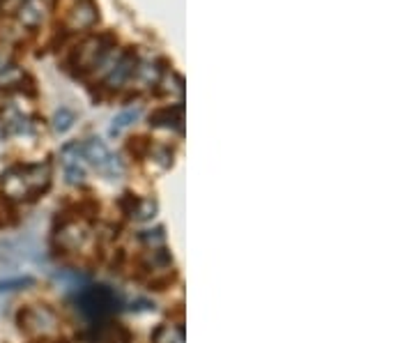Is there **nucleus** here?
Wrapping results in <instances>:
<instances>
[{
    "mask_svg": "<svg viewBox=\"0 0 414 343\" xmlns=\"http://www.w3.org/2000/svg\"><path fill=\"white\" fill-rule=\"evenodd\" d=\"M51 184V166L48 164H17L3 170L0 189L10 201H34Z\"/></svg>",
    "mask_w": 414,
    "mask_h": 343,
    "instance_id": "nucleus-1",
    "label": "nucleus"
},
{
    "mask_svg": "<svg viewBox=\"0 0 414 343\" xmlns=\"http://www.w3.org/2000/svg\"><path fill=\"white\" fill-rule=\"evenodd\" d=\"M76 304L90 320H106L117 311V295L106 286H83L76 295Z\"/></svg>",
    "mask_w": 414,
    "mask_h": 343,
    "instance_id": "nucleus-2",
    "label": "nucleus"
},
{
    "mask_svg": "<svg viewBox=\"0 0 414 343\" xmlns=\"http://www.w3.org/2000/svg\"><path fill=\"white\" fill-rule=\"evenodd\" d=\"M81 148H83V157H86V159L92 164V166L99 170L101 175H106V177H110V180H115V177H120L124 173V166H122L120 157L110 153L108 146L103 141L90 139V141L83 143Z\"/></svg>",
    "mask_w": 414,
    "mask_h": 343,
    "instance_id": "nucleus-3",
    "label": "nucleus"
},
{
    "mask_svg": "<svg viewBox=\"0 0 414 343\" xmlns=\"http://www.w3.org/2000/svg\"><path fill=\"white\" fill-rule=\"evenodd\" d=\"M62 166H65V175H67V182L72 184H79L83 182L86 177V166H83V148L79 143H69V146L62 148Z\"/></svg>",
    "mask_w": 414,
    "mask_h": 343,
    "instance_id": "nucleus-4",
    "label": "nucleus"
},
{
    "mask_svg": "<svg viewBox=\"0 0 414 343\" xmlns=\"http://www.w3.org/2000/svg\"><path fill=\"white\" fill-rule=\"evenodd\" d=\"M103 58H106V46H103V39L99 37H90L81 44V49L76 51L74 63L81 70H92V67L101 65Z\"/></svg>",
    "mask_w": 414,
    "mask_h": 343,
    "instance_id": "nucleus-5",
    "label": "nucleus"
},
{
    "mask_svg": "<svg viewBox=\"0 0 414 343\" xmlns=\"http://www.w3.org/2000/svg\"><path fill=\"white\" fill-rule=\"evenodd\" d=\"M19 325L26 332H41L55 325V315L46 306H28L19 313Z\"/></svg>",
    "mask_w": 414,
    "mask_h": 343,
    "instance_id": "nucleus-6",
    "label": "nucleus"
},
{
    "mask_svg": "<svg viewBox=\"0 0 414 343\" xmlns=\"http://www.w3.org/2000/svg\"><path fill=\"white\" fill-rule=\"evenodd\" d=\"M136 65L138 63H136L134 53H131V51L122 53V56L113 63V67H110V72H108V77H106V84L110 88H120L122 84H127V81L134 77Z\"/></svg>",
    "mask_w": 414,
    "mask_h": 343,
    "instance_id": "nucleus-7",
    "label": "nucleus"
},
{
    "mask_svg": "<svg viewBox=\"0 0 414 343\" xmlns=\"http://www.w3.org/2000/svg\"><path fill=\"white\" fill-rule=\"evenodd\" d=\"M97 19H99V14H97V5L92 0H79V3L74 5L72 14H69V26H72L74 30L90 28V26L97 23Z\"/></svg>",
    "mask_w": 414,
    "mask_h": 343,
    "instance_id": "nucleus-8",
    "label": "nucleus"
},
{
    "mask_svg": "<svg viewBox=\"0 0 414 343\" xmlns=\"http://www.w3.org/2000/svg\"><path fill=\"white\" fill-rule=\"evenodd\" d=\"M17 17H19L21 26L34 30V28H39L41 21H44V8L39 5V0H23L17 10Z\"/></svg>",
    "mask_w": 414,
    "mask_h": 343,
    "instance_id": "nucleus-9",
    "label": "nucleus"
},
{
    "mask_svg": "<svg viewBox=\"0 0 414 343\" xmlns=\"http://www.w3.org/2000/svg\"><path fill=\"white\" fill-rule=\"evenodd\" d=\"M177 122H182V106H164L150 115L152 127H175Z\"/></svg>",
    "mask_w": 414,
    "mask_h": 343,
    "instance_id": "nucleus-10",
    "label": "nucleus"
},
{
    "mask_svg": "<svg viewBox=\"0 0 414 343\" xmlns=\"http://www.w3.org/2000/svg\"><path fill=\"white\" fill-rule=\"evenodd\" d=\"M23 81H26V74L17 65H7L5 70H0V90H5V92L17 90Z\"/></svg>",
    "mask_w": 414,
    "mask_h": 343,
    "instance_id": "nucleus-11",
    "label": "nucleus"
},
{
    "mask_svg": "<svg viewBox=\"0 0 414 343\" xmlns=\"http://www.w3.org/2000/svg\"><path fill=\"white\" fill-rule=\"evenodd\" d=\"M83 239H86V233L79 228V224H67L65 228L58 233V242L65 246V249H76Z\"/></svg>",
    "mask_w": 414,
    "mask_h": 343,
    "instance_id": "nucleus-12",
    "label": "nucleus"
},
{
    "mask_svg": "<svg viewBox=\"0 0 414 343\" xmlns=\"http://www.w3.org/2000/svg\"><path fill=\"white\" fill-rule=\"evenodd\" d=\"M3 125L10 134H23L28 132V118L23 113L14 111V108H7V111H3Z\"/></svg>",
    "mask_w": 414,
    "mask_h": 343,
    "instance_id": "nucleus-13",
    "label": "nucleus"
},
{
    "mask_svg": "<svg viewBox=\"0 0 414 343\" xmlns=\"http://www.w3.org/2000/svg\"><path fill=\"white\" fill-rule=\"evenodd\" d=\"M138 118H141V108H138V106L127 108V111H122L120 115H115V118H113V125H110L108 134L110 136H120L124 129H127L131 122H136Z\"/></svg>",
    "mask_w": 414,
    "mask_h": 343,
    "instance_id": "nucleus-14",
    "label": "nucleus"
},
{
    "mask_svg": "<svg viewBox=\"0 0 414 343\" xmlns=\"http://www.w3.org/2000/svg\"><path fill=\"white\" fill-rule=\"evenodd\" d=\"M101 341L103 343H131V334L124 325L108 322V325L101 329Z\"/></svg>",
    "mask_w": 414,
    "mask_h": 343,
    "instance_id": "nucleus-15",
    "label": "nucleus"
},
{
    "mask_svg": "<svg viewBox=\"0 0 414 343\" xmlns=\"http://www.w3.org/2000/svg\"><path fill=\"white\" fill-rule=\"evenodd\" d=\"M155 343H184V334H182V329L161 325L155 332Z\"/></svg>",
    "mask_w": 414,
    "mask_h": 343,
    "instance_id": "nucleus-16",
    "label": "nucleus"
},
{
    "mask_svg": "<svg viewBox=\"0 0 414 343\" xmlns=\"http://www.w3.org/2000/svg\"><path fill=\"white\" fill-rule=\"evenodd\" d=\"M136 77L143 81L145 86H157L159 84V70L155 65H150V63H145V65H141V67H136Z\"/></svg>",
    "mask_w": 414,
    "mask_h": 343,
    "instance_id": "nucleus-17",
    "label": "nucleus"
},
{
    "mask_svg": "<svg viewBox=\"0 0 414 343\" xmlns=\"http://www.w3.org/2000/svg\"><path fill=\"white\" fill-rule=\"evenodd\" d=\"M34 279L32 277H14V279H3L0 281V293H14L21 291L26 286H32Z\"/></svg>",
    "mask_w": 414,
    "mask_h": 343,
    "instance_id": "nucleus-18",
    "label": "nucleus"
},
{
    "mask_svg": "<svg viewBox=\"0 0 414 343\" xmlns=\"http://www.w3.org/2000/svg\"><path fill=\"white\" fill-rule=\"evenodd\" d=\"M72 125H74V113L69 111V108H60V111L55 113V118H53V129L58 134H65Z\"/></svg>",
    "mask_w": 414,
    "mask_h": 343,
    "instance_id": "nucleus-19",
    "label": "nucleus"
},
{
    "mask_svg": "<svg viewBox=\"0 0 414 343\" xmlns=\"http://www.w3.org/2000/svg\"><path fill=\"white\" fill-rule=\"evenodd\" d=\"M155 210H157L155 201H152V198H148V201H138L134 215H136V219H141V222H143V219H150L152 215H155Z\"/></svg>",
    "mask_w": 414,
    "mask_h": 343,
    "instance_id": "nucleus-20",
    "label": "nucleus"
},
{
    "mask_svg": "<svg viewBox=\"0 0 414 343\" xmlns=\"http://www.w3.org/2000/svg\"><path fill=\"white\" fill-rule=\"evenodd\" d=\"M136 205H138V198H134L131 194H122V198H120V208L124 210V215H134Z\"/></svg>",
    "mask_w": 414,
    "mask_h": 343,
    "instance_id": "nucleus-21",
    "label": "nucleus"
},
{
    "mask_svg": "<svg viewBox=\"0 0 414 343\" xmlns=\"http://www.w3.org/2000/svg\"><path fill=\"white\" fill-rule=\"evenodd\" d=\"M145 148H148V143H145V139H136V143H131V146H129L131 153H136L138 157L143 155V150H145Z\"/></svg>",
    "mask_w": 414,
    "mask_h": 343,
    "instance_id": "nucleus-22",
    "label": "nucleus"
},
{
    "mask_svg": "<svg viewBox=\"0 0 414 343\" xmlns=\"http://www.w3.org/2000/svg\"><path fill=\"white\" fill-rule=\"evenodd\" d=\"M21 3H23V0H21Z\"/></svg>",
    "mask_w": 414,
    "mask_h": 343,
    "instance_id": "nucleus-23",
    "label": "nucleus"
}]
</instances>
